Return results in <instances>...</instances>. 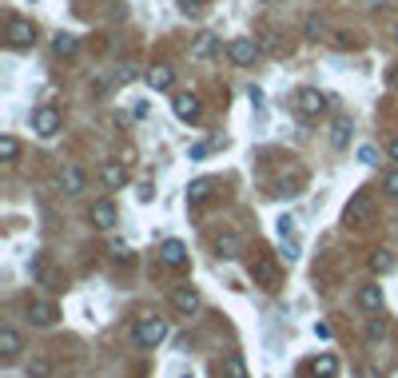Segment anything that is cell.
<instances>
[{
	"instance_id": "1",
	"label": "cell",
	"mask_w": 398,
	"mask_h": 378,
	"mask_svg": "<svg viewBox=\"0 0 398 378\" xmlns=\"http://www.w3.org/2000/svg\"><path fill=\"white\" fill-rule=\"evenodd\" d=\"M163 339H168V323H163V318H140V323L132 327V343L140 350H156Z\"/></svg>"
},
{
	"instance_id": "2",
	"label": "cell",
	"mask_w": 398,
	"mask_h": 378,
	"mask_svg": "<svg viewBox=\"0 0 398 378\" xmlns=\"http://www.w3.org/2000/svg\"><path fill=\"white\" fill-rule=\"evenodd\" d=\"M327 92H318V88H299L295 92V108H299V116H307V120H318L323 111H327Z\"/></svg>"
},
{
	"instance_id": "3",
	"label": "cell",
	"mask_w": 398,
	"mask_h": 378,
	"mask_svg": "<svg viewBox=\"0 0 398 378\" xmlns=\"http://www.w3.org/2000/svg\"><path fill=\"white\" fill-rule=\"evenodd\" d=\"M227 60L235 64V68H251V64L259 60V40H251V36H235V40L227 44Z\"/></svg>"
},
{
	"instance_id": "4",
	"label": "cell",
	"mask_w": 398,
	"mask_h": 378,
	"mask_svg": "<svg viewBox=\"0 0 398 378\" xmlns=\"http://www.w3.org/2000/svg\"><path fill=\"white\" fill-rule=\"evenodd\" d=\"M251 279H255L259 287L275 291V287H279V263H275V259H271L267 251L255 255V259H251Z\"/></svg>"
},
{
	"instance_id": "5",
	"label": "cell",
	"mask_w": 398,
	"mask_h": 378,
	"mask_svg": "<svg viewBox=\"0 0 398 378\" xmlns=\"http://www.w3.org/2000/svg\"><path fill=\"white\" fill-rule=\"evenodd\" d=\"M60 111L52 108V104H44V108H36L32 111V127H36V136H40V140H52V136H56V132H60Z\"/></svg>"
},
{
	"instance_id": "6",
	"label": "cell",
	"mask_w": 398,
	"mask_h": 378,
	"mask_svg": "<svg viewBox=\"0 0 398 378\" xmlns=\"http://www.w3.org/2000/svg\"><path fill=\"white\" fill-rule=\"evenodd\" d=\"M32 44H36V24L24 16H12L8 20V48H32Z\"/></svg>"
},
{
	"instance_id": "7",
	"label": "cell",
	"mask_w": 398,
	"mask_h": 378,
	"mask_svg": "<svg viewBox=\"0 0 398 378\" xmlns=\"http://www.w3.org/2000/svg\"><path fill=\"white\" fill-rule=\"evenodd\" d=\"M343 215H347V223H366V219H370V215H374V199H370V191H354Z\"/></svg>"
},
{
	"instance_id": "8",
	"label": "cell",
	"mask_w": 398,
	"mask_h": 378,
	"mask_svg": "<svg viewBox=\"0 0 398 378\" xmlns=\"http://www.w3.org/2000/svg\"><path fill=\"white\" fill-rule=\"evenodd\" d=\"M56 318H60L56 303H48V299H28V323H32V327H52Z\"/></svg>"
},
{
	"instance_id": "9",
	"label": "cell",
	"mask_w": 398,
	"mask_h": 378,
	"mask_svg": "<svg viewBox=\"0 0 398 378\" xmlns=\"http://www.w3.org/2000/svg\"><path fill=\"white\" fill-rule=\"evenodd\" d=\"M199 291H195V287H175L172 291V307H175V315H195V311H199Z\"/></svg>"
},
{
	"instance_id": "10",
	"label": "cell",
	"mask_w": 398,
	"mask_h": 378,
	"mask_svg": "<svg viewBox=\"0 0 398 378\" xmlns=\"http://www.w3.org/2000/svg\"><path fill=\"white\" fill-rule=\"evenodd\" d=\"M172 108H175V116H179L183 124H195V120H199V111H203V104H199V96L179 92V96H172Z\"/></svg>"
},
{
	"instance_id": "11",
	"label": "cell",
	"mask_w": 398,
	"mask_h": 378,
	"mask_svg": "<svg viewBox=\"0 0 398 378\" xmlns=\"http://www.w3.org/2000/svg\"><path fill=\"white\" fill-rule=\"evenodd\" d=\"M88 219H92L100 231H111V227H116V219H120V211H116V204H111V199H96L92 211H88Z\"/></svg>"
},
{
	"instance_id": "12",
	"label": "cell",
	"mask_w": 398,
	"mask_h": 378,
	"mask_svg": "<svg viewBox=\"0 0 398 378\" xmlns=\"http://www.w3.org/2000/svg\"><path fill=\"white\" fill-rule=\"evenodd\" d=\"M20 350H24V339L16 327H0V354H4V363H12L20 359Z\"/></svg>"
},
{
	"instance_id": "13",
	"label": "cell",
	"mask_w": 398,
	"mask_h": 378,
	"mask_svg": "<svg viewBox=\"0 0 398 378\" xmlns=\"http://www.w3.org/2000/svg\"><path fill=\"white\" fill-rule=\"evenodd\" d=\"M215 255L219 259H239L243 255V239H239V231H223V235H215Z\"/></svg>"
},
{
	"instance_id": "14",
	"label": "cell",
	"mask_w": 398,
	"mask_h": 378,
	"mask_svg": "<svg viewBox=\"0 0 398 378\" xmlns=\"http://www.w3.org/2000/svg\"><path fill=\"white\" fill-rule=\"evenodd\" d=\"M84 183H88L84 168H76V163H64V168H60V188L68 191V195H80V191H84Z\"/></svg>"
},
{
	"instance_id": "15",
	"label": "cell",
	"mask_w": 398,
	"mask_h": 378,
	"mask_svg": "<svg viewBox=\"0 0 398 378\" xmlns=\"http://www.w3.org/2000/svg\"><path fill=\"white\" fill-rule=\"evenodd\" d=\"M143 80H147V88H152V92H168V88L175 84V72L168 68V64H152Z\"/></svg>"
},
{
	"instance_id": "16",
	"label": "cell",
	"mask_w": 398,
	"mask_h": 378,
	"mask_svg": "<svg viewBox=\"0 0 398 378\" xmlns=\"http://www.w3.org/2000/svg\"><path fill=\"white\" fill-rule=\"evenodd\" d=\"M159 259H163L168 267H183V263H188V247H183L179 239H163V243H159Z\"/></svg>"
},
{
	"instance_id": "17",
	"label": "cell",
	"mask_w": 398,
	"mask_h": 378,
	"mask_svg": "<svg viewBox=\"0 0 398 378\" xmlns=\"http://www.w3.org/2000/svg\"><path fill=\"white\" fill-rule=\"evenodd\" d=\"M100 179H104V188H124L127 183V168L124 163H120V159H108V163H104V168H100Z\"/></svg>"
},
{
	"instance_id": "18",
	"label": "cell",
	"mask_w": 398,
	"mask_h": 378,
	"mask_svg": "<svg viewBox=\"0 0 398 378\" xmlns=\"http://www.w3.org/2000/svg\"><path fill=\"white\" fill-rule=\"evenodd\" d=\"M359 307H363L366 315H379V311H382V287L379 283L359 287Z\"/></svg>"
},
{
	"instance_id": "19",
	"label": "cell",
	"mask_w": 398,
	"mask_h": 378,
	"mask_svg": "<svg viewBox=\"0 0 398 378\" xmlns=\"http://www.w3.org/2000/svg\"><path fill=\"white\" fill-rule=\"evenodd\" d=\"M219 48L223 44H219V36H215V32H199V40L191 44V56H195V60H211Z\"/></svg>"
},
{
	"instance_id": "20",
	"label": "cell",
	"mask_w": 398,
	"mask_h": 378,
	"mask_svg": "<svg viewBox=\"0 0 398 378\" xmlns=\"http://www.w3.org/2000/svg\"><path fill=\"white\" fill-rule=\"evenodd\" d=\"M52 52L64 56V60H72V56L80 52V36L76 32H56V36H52Z\"/></svg>"
},
{
	"instance_id": "21",
	"label": "cell",
	"mask_w": 398,
	"mask_h": 378,
	"mask_svg": "<svg viewBox=\"0 0 398 378\" xmlns=\"http://www.w3.org/2000/svg\"><path fill=\"white\" fill-rule=\"evenodd\" d=\"M307 370H311V378H334V375H338V359H334L331 350H323L318 359H311Z\"/></svg>"
},
{
	"instance_id": "22",
	"label": "cell",
	"mask_w": 398,
	"mask_h": 378,
	"mask_svg": "<svg viewBox=\"0 0 398 378\" xmlns=\"http://www.w3.org/2000/svg\"><path fill=\"white\" fill-rule=\"evenodd\" d=\"M223 378H247V363H243V354H223Z\"/></svg>"
},
{
	"instance_id": "23",
	"label": "cell",
	"mask_w": 398,
	"mask_h": 378,
	"mask_svg": "<svg viewBox=\"0 0 398 378\" xmlns=\"http://www.w3.org/2000/svg\"><path fill=\"white\" fill-rule=\"evenodd\" d=\"M331 143L338 147V152L350 143V120H347V116H338V120L331 124Z\"/></svg>"
},
{
	"instance_id": "24",
	"label": "cell",
	"mask_w": 398,
	"mask_h": 378,
	"mask_svg": "<svg viewBox=\"0 0 398 378\" xmlns=\"http://www.w3.org/2000/svg\"><path fill=\"white\" fill-rule=\"evenodd\" d=\"M395 251H374L370 255V271H374V275H390V271H395Z\"/></svg>"
},
{
	"instance_id": "25",
	"label": "cell",
	"mask_w": 398,
	"mask_h": 378,
	"mask_svg": "<svg viewBox=\"0 0 398 378\" xmlns=\"http://www.w3.org/2000/svg\"><path fill=\"white\" fill-rule=\"evenodd\" d=\"M0 159H4V163H16V159H20V140H16V136H0Z\"/></svg>"
},
{
	"instance_id": "26",
	"label": "cell",
	"mask_w": 398,
	"mask_h": 378,
	"mask_svg": "<svg viewBox=\"0 0 398 378\" xmlns=\"http://www.w3.org/2000/svg\"><path fill=\"white\" fill-rule=\"evenodd\" d=\"M207 195H211V179H195V183L188 188V199H191V204H199V199H207Z\"/></svg>"
},
{
	"instance_id": "27",
	"label": "cell",
	"mask_w": 398,
	"mask_h": 378,
	"mask_svg": "<svg viewBox=\"0 0 398 378\" xmlns=\"http://www.w3.org/2000/svg\"><path fill=\"white\" fill-rule=\"evenodd\" d=\"M302 28H307L311 40H318V36H327V20H323V16H307V24H302Z\"/></svg>"
},
{
	"instance_id": "28",
	"label": "cell",
	"mask_w": 398,
	"mask_h": 378,
	"mask_svg": "<svg viewBox=\"0 0 398 378\" xmlns=\"http://www.w3.org/2000/svg\"><path fill=\"white\" fill-rule=\"evenodd\" d=\"M28 378H52V363H48V359H32V363H28Z\"/></svg>"
},
{
	"instance_id": "29",
	"label": "cell",
	"mask_w": 398,
	"mask_h": 378,
	"mask_svg": "<svg viewBox=\"0 0 398 378\" xmlns=\"http://www.w3.org/2000/svg\"><path fill=\"white\" fill-rule=\"evenodd\" d=\"M382 191H386L390 199H398V168H390V172L382 175Z\"/></svg>"
},
{
	"instance_id": "30",
	"label": "cell",
	"mask_w": 398,
	"mask_h": 378,
	"mask_svg": "<svg viewBox=\"0 0 398 378\" xmlns=\"http://www.w3.org/2000/svg\"><path fill=\"white\" fill-rule=\"evenodd\" d=\"M382 334H386V323H382V318H370V323H366V339H370V343H379Z\"/></svg>"
},
{
	"instance_id": "31",
	"label": "cell",
	"mask_w": 398,
	"mask_h": 378,
	"mask_svg": "<svg viewBox=\"0 0 398 378\" xmlns=\"http://www.w3.org/2000/svg\"><path fill=\"white\" fill-rule=\"evenodd\" d=\"M283 259H287V263H295V259H299V243H295V235L283 239Z\"/></svg>"
},
{
	"instance_id": "32",
	"label": "cell",
	"mask_w": 398,
	"mask_h": 378,
	"mask_svg": "<svg viewBox=\"0 0 398 378\" xmlns=\"http://www.w3.org/2000/svg\"><path fill=\"white\" fill-rule=\"evenodd\" d=\"M279 235H283V239L295 235V219H291V215H283V219H279Z\"/></svg>"
},
{
	"instance_id": "33",
	"label": "cell",
	"mask_w": 398,
	"mask_h": 378,
	"mask_svg": "<svg viewBox=\"0 0 398 378\" xmlns=\"http://www.w3.org/2000/svg\"><path fill=\"white\" fill-rule=\"evenodd\" d=\"M359 159H363V163H379V152H374V147H359Z\"/></svg>"
},
{
	"instance_id": "34",
	"label": "cell",
	"mask_w": 398,
	"mask_h": 378,
	"mask_svg": "<svg viewBox=\"0 0 398 378\" xmlns=\"http://www.w3.org/2000/svg\"><path fill=\"white\" fill-rule=\"evenodd\" d=\"M386 156H390V159H395V163H398V136H395V140H390V143H386Z\"/></svg>"
},
{
	"instance_id": "35",
	"label": "cell",
	"mask_w": 398,
	"mask_h": 378,
	"mask_svg": "<svg viewBox=\"0 0 398 378\" xmlns=\"http://www.w3.org/2000/svg\"><path fill=\"white\" fill-rule=\"evenodd\" d=\"M390 84H395V88H398V64H395V72H390Z\"/></svg>"
},
{
	"instance_id": "36",
	"label": "cell",
	"mask_w": 398,
	"mask_h": 378,
	"mask_svg": "<svg viewBox=\"0 0 398 378\" xmlns=\"http://www.w3.org/2000/svg\"><path fill=\"white\" fill-rule=\"evenodd\" d=\"M363 4H379V0H363Z\"/></svg>"
},
{
	"instance_id": "37",
	"label": "cell",
	"mask_w": 398,
	"mask_h": 378,
	"mask_svg": "<svg viewBox=\"0 0 398 378\" xmlns=\"http://www.w3.org/2000/svg\"><path fill=\"white\" fill-rule=\"evenodd\" d=\"M395 44H398V28H395Z\"/></svg>"
}]
</instances>
